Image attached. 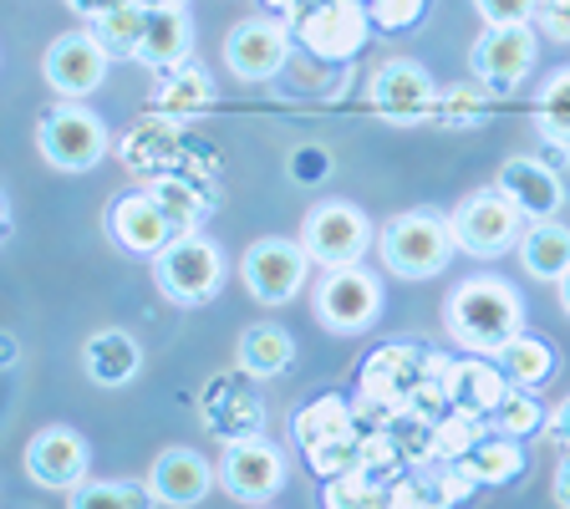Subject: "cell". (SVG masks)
Returning <instances> with one entry per match:
<instances>
[{
	"instance_id": "obj_11",
	"label": "cell",
	"mask_w": 570,
	"mask_h": 509,
	"mask_svg": "<svg viewBox=\"0 0 570 509\" xmlns=\"http://www.w3.org/2000/svg\"><path fill=\"white\" fill-rule=\"evenodd\" d=\"M306 271H311V255L301 239H261L239 261V281H245V291L261 306H285L306 285Z\"/></svg>"
},
{
	"instance_id": "obj_40",
	"label": "cell",
	"mask_w": 570,
	"mask_h": 509,
	"mask_svg": "<svg viewBox=\"0 0 570 509\" xmlns=\"http://www.w3.org/2000/svg\"><path fill=\"white\" fill-rule=\"evenodd\" d=\"M474 11L484 16V26H510V21H534L540 0H474Z\"/></svg>"
},
{
	"instance_id": "obj_31",
	"label": "cell",
	"mask_w": 570,
	"mask_h": 509,
	"mask_svg": "<svg viewBox=\"0 0 570 509\" xmlns=\"http://www.w3.org/2000/svg\"><path fill=\"white\" fill-rule=\"evenodd\" d=\"M148 189L158 194V204L168 209V219L178 225V235L199 225V214L214 204V194H204L199 178H189L184 168H178V174H168V178H158V184H148Z\"/></svg>"
},
{
	"instance_id": "obj_21",
	"label": "cell",
	"mask_w": 570,
	"mask_h": 509,
	"mask_svg": "<svg viewBox=\"0 0 570 509\" xmlns=\"http://www.w3.org/2000/svg\"><path fill=\"white\" fill-rule=\"evenodd\" d=\"M189 47H194V26H189V16H184V6H158V11L142 16V36H138L132 61L164 71V67L189 61Z\"/></svg>"
},
{
	"instance_id": "obj_16",
	"label": "cell",
	"mask_w": 570,
	"mask_h": 509,
	"mask_svg": "<svg viewBox=\"0 0 570 509\" xmlns=\"http://www.w3.org/2000/svg\"><path fill=\"white\" fill-rule=\"evenodd\" d=\"M118 158L132 178H142V184H158V178L178 174V168H184V133H178V118H168V112L138 118L128 133H122Z\"/></svg>"
},
{
	"instance_id": "obj_34",
	"label": "cell",
	"mask_w": 570,
	"mask_h": 509,
	"mask_svg": "<svg viewBox=\"0 0 570 509\" xmlns=\"http://www.w3.org/2000/svg\"><path fill=\"white\" fill-rule=\"evenodd\" d=\"M142 16L148 11H142L138 0H122V6H112L107 16H97L92 31L112 57H132V51H138V36H142Z\"/></svg>"
},
{
	"instance_id": "obj_9",
	"label": "cell",
	"mask_w": 570,
	"mask_h": 509,
	"mask_svg": "<svg viewBox=\"0 0 570 509\" xmlns=\"http://www.w3.org/2000/svg\"><path fill=\"white\" fill-rule=\"evenodd\" d=\"M433 77H428L423 61L413 57H387L377 71H372L367 102L382 123H397V128H413V123H428L433 112Z\"/></svg>"
},
{
	"instance_id": "obj_5",
	"label": "cell",
	"mask_w": 570,
	"mask_h": 509,
	"mask_svg": "<svg viewBox=\"0 0 570 509\" xmlns=\"http://www.w3.org/2000/svg\"><path fill=\"white\" fill-rule=\"evenodd\" d=\"M372 11H362L356 0H316V6H306V11L291 21V31H296V41L311 51V57L321 61H352L356 51L367 47L372 36Z\"/></svg>"
},
{
	"instance_id": "obj_46",
	"label": "cell",
	"mask_w": 570,
	"mask_h": 509,
	"mask_svg": "<svg viewBox=\"0 0 570 509\" xmlns=\"http://www.w3.org/2000/svg\"><path fill=\"white\" fill-rule=\"evenodd\" d=\"M306 6H316V0H271V11H275V16H291V21H296Z\"/></svg>"
},
{
	"instance_id": "obj_48",
	"label": "cell",
	"mask_w": 570,
	"mask_h": 509,
	"mask_svg": "<svg viewBox=\"0 0 570 509\" xmlns=\"http://www.w3.org/2000/svg\"><path fill=\"white\" fill-rule=\"evenodd\" d=\"M142 11H158V6H184V0H138Z\"/></svg>"
},
{
	"instance_id": "obj_28",
	"label": "cell",
	"mask_w": 570,
	"mask_h": 509,
	"mask_svg": "<svg viewBox=\"0 0 570 509\" xmlns=\"http://www.w3.org/2000/svg\"><path fill=\"white\" fill-rule=\"evenodd\" d=\"M494 362L514 388H540V382H550V372H556V346H550L546 336L514 332L510 342L494 352Z\"/></svg>"
},
{
	"instance_id": "obj_14",
	"label": "cell",
	"mask_w": 570,
	"mask_h": 509,
	"mask_svg": "<svg viewBox=\"0 0 570 509\" xmlns=\"http://www.w3.org/2000/svg\"><path fill=\"white\" fill-rule=\"evenodd\" d=\"M107 57H112V51L97 41V31H67L47 47L41 77H47V87L57 97L77 102V97H92L97 87L107 82Z\"/></svg>"
},
{
	"instance_id": "obj_43",
	"label": "cell",
	"mask_w": 570,
	"mask_h": 509,
	"mask_svg": "<svg viewBox=\"0 0 570 509\" xmlns=\"http://www.w3.org/2000/svg\"><path fill=\"white\" fill-rule=\"evenodd\" d=\"M67 6L82 16V21H97V16H107L112 6H122V0H67Z\"/></svg>"
},
{
	"instance_id": "obj_36",
	"label": "cell",
	"mask_w": 570,
	"mask_h": 509,
	"mask_svg": "<svg viewBox=\"0 0 570 509\" xmlns=\"http://www.w3.org/2000/svg\"><path fill=\"white\" fill-rule=\"evenodd\" d=\"M321 499L332 509H372V505H387V484H377L367 469H346V474L326 479Z\"/></svg>"
},
{
	"instance_id": "obj_13",
	"label": "cell",
	"mask_w": 570,
	"mask_h": 509,
	"mask_svg": "<svg viewBox=\"0 0 570 509\" xmlns=\"http://www.w3.org/2000/svg\"><path fill=\"white\" fill-rule=\"evenodd\" d=\"M534 51H540V47H534L530 21L489 26V31L474 41V51H469V67H474V77L494 97H510L514 87L524 82V71L534 67Z\"/></svg>"
},
{
	"instance_id": "obj_3",
	"label": "cell",
	"mask_w": 570,
	"mask_h": 509,
	"mask_svg": "<svg viewBox=\"0 0 570 509\" xmlns=\"http://www.w3.org/2000/svg\"><path fill=\"white\" fill-rule=\"evenodd\" d=\"M154 281L168 301H178V306H199V301L219 296L225 261H219V249H214L204 235L184 229V235H174L154 255Z\"/></svg>"
},
{
	"instance_id": "obj_47",
	"label": "cell",
	"mask_w": 570,
	"mask_h": 509,
	"mask_svg": "<svg viewBox=\"0 0 570 509\" xmlns=\"http://www.w3.org/2000/svg\"><path fill=\"white\" fill-rule=\"evenodd\" d=\"M556 285H560V306H566V311H570V271H566V275H560V281H556Z\"/></svg>"
},
{
	"instance_id": "obj_27",
	"label": "cell",
	"mask_w": 570,
	"mask_h": 509,
	"mask_svg": "<svg viewBox=\"0 0 570 509\" xmlns=\"http://www.w3.org/2000/svg\"><path fill=\"white\" fill-rule=\"evenodd\" d=\"M449 388H453V408L489 418L499 398L510 392V378L499 372V362H453Z\"/></svg>"
},
{
	"instance_id": "obj_22",
	"label": "cell",
	"mask_w": 570,
	"mask_h": 509,
	"mask_svg": "<svg viewBox=\"0 0 570 509\" xmlns=\"http://www.w3.org/2000/svg\"><path fill=\"white\" fill-rule=\"evenodd\" d=\"M214 102V82L199 61H178V67H164L154 82V112H168V118H199L204 107Z\"/></svg>"
},
{
	"instance_id": "obj_7",
	"label": "cell",
	"mask_w": 570,
	"mask_h": 509,
	"mask_svg": "<svg viewBox=\"0 0 570 509\" xmlns=\"http://www.w3.org/2000/svg\"><path fill=\"white\" fill-rule=\"evenodd\" d=\"M520 219L524 214L499 189L469 194V199L453 209V245H459L463 255H474V261H499L504 249L520 245V235H524Z\"/></svg>"
},
{
	"instance_id": "obj_45",
	"label": "cell",
	"mask_w": 570,
	"mask_h": 509,
	"mask_svg": "<svg viewBox=\"0 0 570 509\" xmlns=\"http://www.w3.org/2000/svg\"><path fill=\"white\" fill-rule=\"evenodd\" d=\"M316 154H321V148H301V164H296V174H301V178H316L321 168H326Z\"/></svg>"
},
{
	"instance_id": "obj_6",
	"label": "cell",
	"mask_w": 570,
	"mask_h": 509,
	"mask_svg": "<svg viewBox=\"0 0 570 509\" xmlns=\"http://www.w3.org/2000/svg\"><path fill=\"white\" fill-rule=\"evenodd\" d=\"M301 245H306L311 265L321 271H336V265H362V255L372 249V225L367 214L356 209V204H316L306 214V225H301Z\"/></svg>"
},
{
	"instance_id": "obj_17",
	"label": "cell",
	"mask_w": 570,
	"mask_h": 509,
	"mask_svg": "<svg viewBox=\"0 0 570 509\" xmlns=\"http://www.w3.org/2000/svg\"><path fill=\"white\" fill-rule=\"evenodd\" d=\"M26 479L36 489H57V495H71V489L87 479V439L77 428H41L21 453Z\"/></svg>"
},
{
	"instance_id": "obj_37",
	"label": "cell",
	"mask_w": 570,
	"mask_h": 509,
	"mask_svg": "<svg viewBox=\"0 0 570 509\" xmlns=\"http://www.w3.org/2000/svg\"><path fill=\"white\" fill-rule=\"evenodd\" d=\"M148 489H138V484H128V479H118V484H77L67 495V505L71 509H97V505H112V509H138V505H148Z\"/></svg>"
},
{
	"instance_id": "obj_25",
	"label": "cell",
	"mask_w": 570,
	"mask_h": 509,
	"mask_svg": "<svg viewBox=\"0 0 570 509\" xmlns=\"http://www.w3.org/2000/svg\"><path fill=\"white\" fill-rule=\"evenodd\" d=\"M346 433H356V418H352V408H346V398H336V392L311 398V403L296 408V418H291V439H296L301 453L316 449V443L346 439Z\"/></svg>"
},
{
	"instance_id": "obj_24",
	"label": "cell",
	"mask_w": 570,
	"mask_h": 509,
	"mask_svg": "<svg viewBox=\"0 0 570 509\" xmlns=\"http://www.w3.org/2000/svg\"><path fill=\"white\" fill-rule=\"evenodd\" d=\"M463 469H469V479H474V484H514V479L524 474V443L514 439V433H494V428H489L484 439L474 443V449L463 453Z\"/></svg>"
},
{
	"instance_id": "obj_42",
	"label": "cell",
	"mask_w": 570,
	"mask_h": 509,
	"mask_svg": "<svg viewBox=\"0 0 570 509\" xmlns=\"http://www.w3.org/2000/svg\"><path fill=\"white\" fill-rule=\"evenodd\" d=\"M546 428H550V439H556L560 449H570V398H560V408L546 418Z\"/></svg>"
},
{
	"instance_id": "obj_38",
	"label": "cell",
	"mask_w": 570,
	"mask_h": 509,
	"mask_svg": "<svg viewBox=\"0 0 570 509\" xmlns=\"http://www.w3.org/2000/svg\"><path fill=\"white\" fill-rule=\"evenodd\" d=\"M306 463L316 469L321 479L346 474V469H356V463H362V433H346V439L316 443V449H306Z\"/></svg>"
},
{
	"instance_id": "obj_20",
	"label": "cell",
	"mask_w": 570,
	"mask_h": 509,
	"mask_svg": "<svg viewBox=\"0 0 570 509\" xmlns=\"http://www.w3.org/2000/svg\"><path fill=\"white\" fill-rule=\"evenodd\" d=\"M214 479L219 474H214L194 449H168V453H158L154 469H148V495H154V505L184 509V505H199Z\"/></svg>"
},
{
	"instance_id": "obj_29",
	"label": "cell",
	"mask_w": 570,
	"mask_h": 509,
	"mask_svg": "<svg viewBox=\"0 0 570 509\" xmlns=\"http://www.w3.org/2000/svg\"><path fill=\"white\" fill-rule=\"evenodd\" d=\"M235 356H239V368H245L249 378H281V372L291 368V356H296V342H291L281 326L261 321V326H249V332L239 336Z\"/></svg>"
},
{
	"instance_id": "obj_19",
	"label": "cell",
	"mask_w": 570,
	"mask_h": 509,
	"mask_svg": "<svg viewBox=\"0 0 570 509\" xmlns=\"http://www.w3.org/2000/svg\"><path fill=\"white\" fill-rule=\"evenodd\" d=\"M494 189L524 214V219H556L566 204V184H560L556 164L546 158H504Z\"/></svg>"
},
{
	"instance_id": "obj_2",
	"label": "cell",
	"mask_w": 570,
	"mask_h": 509,
	"mask_svg": "<svg viewBox=\"0 0 570 509\" xmlns=\"http://www.w3.org/2000/svg\"><path fill=\"white\" fill-rule=\"evenodd\" d=\"M453 219H439V214L428 209H413V214H397L387 219L377 235V255L392 275H403V281H428V275H439L443 265L453 261Z\"/></svg>"
},
{
	"instance_id": "obj_35",
	"label": "cell",
	"mask_w": 570,
	"mask_h": 509,
	"mask_svg": "<svg viewBox=\"0 0 570 509\" xmlns=\"http://www.w3.org/2000/svg\"><path fill=\"white\" fill-rule=\"evenodd\" d=\"M534 123L556 148H570V67L556 71L540 92V107H534Z\"/></svg>"
},
{
	"instance_id": "obj_10",
	"label": "cell",
	"mask_w": 570,
	"mask_h": 509,
	"mask_svg": "<svg viewBox=\"0 0 570 509\" xmlns=\"http://www.w3.org/2000/svg\"><path fill=\"white\" fill-rule=\"evenodd\" d=\"M255 382L261 378H249L239 368V372L209 378V388L199 392V418L219 443H239L265 428V403H261V392H255Z\"/></svg>"
},
{
	"instance_id": "obj_39",
	"label": "cell",
	"mask_w": 570,
	"mask_h": 509,
	"mask_svg": "<svg viewBox=\"0 0 570 509\" xmlns=\"http://www.w3.org/2000/svg\"><path fill=\"white\" fill-rule=\"evenodd\" d=\"M428 11V0H372V21L382 26V31H407V26H417Z\"/></svg>"
},
{
	"instance_id": "obj_1",
	"label": "cell",
	"mask_w": 570,
	"mask_h": 509,
	"mask_svg": "<svg viewBox=\"0 0 570 509\" xmlns=\"http://www.w3.org/2000/svg\"><path fill=\"white\" fill-rule=\"evenodd\" d=\"M443 321H449V332L459 346L494 356L514 332H524V306H520V296H514V285L479 275V281H463L449 296Z\"/></svg>"
},
{
	"instance_id": "obj_26",
	"label": "cell",
	"mask_w": 570,
	"mask_h": 509,
	"mask_svg": "<svg viewBox=\"0 0 570 509\" xmlns=\"http://www.w3.org/2000/svg\"><path fill=\"white\" fill-rule=\"evenodd\" d=\"M520 261L534 281H560L570 271V229L556 219H530L520 235Z\"/></svg>"
},
{
	"instance_id": "obj_41",
	"label": "cell",
	"mask_w": 570,
	"mask_h": 509,
	"mask_svg": "<svg viewBox=\"0 0 570 509\" xmlns=\"http://www.w3.org/2000/svg\"><path fill=\"white\" fill-rule=\"evenodd\" d=\"M534 26H540L550 41H570V0H540Z\"/></svg>"
},
{
	"instance_id": "obj_33",
	"label": "cell",
	"mask_w": 570,
	"mask_h": 509,
	"mask_svg": "<svg viewBox=\"0 0 570 509\" xmlns=\"http://www.w3.org/2000/svg\"><path fill=\"white\" fill-rule=\"evenodd\" d=\"M489 433V418L463 413V408H449V413L433 423V459H463L479 439Z\"/></svg>"
},
{
	"instance_id": "obj_23",
	"label": "cell",
	"mask_w": 570,
	"mask_h": 509,
	"mask_svg": "<svg viewBox=\"0 0 570 509\" xmlns=\"http://www.w3.org/2000/svg\"><path fill=\"white\" fill-rule=\"evenodd\" d=\"M82 362H87V378H92V382H102V388H122V382L138 378L142 352H138V342H132L128 332L107 326V332L87 336Z\"/></svg>"
},
{
	"instance_id": "obj_15",
	"label": "cell",
	"mask_w": 570,
	"mask_h": 509,
	"mask_svg": "<svg viewBox=\"0 0 570 509\" xmlns=\"http://www.w3.org/2000/svg\"><path fill=\"white\" fill-rule=\"evenodd\" d=\"M219 484L229 489V499L239 505H265L271 495H281L285 484V453L271 439L249 433L239 443H225V463H219Z\"/></svg>"
},
{
	"instance_id": "obj_32",
	"label": "cell",
	"mask_w": 570,
	"mask_h": 509,
	"mask_svg": "<svg viewBox=\"0 0 570 509\" xmlns=\"http://www.w3.org/2000/svg\"><path fill=\"white\" fill-rule=\"evenodd\" d=\"M534 388H514L510 382V392L494 403V413H489V428L494 433H514V439H530V433H540L546 428V408L530 398Z\"/></svg>"
},
{
	"instance_id": "obj_8",
	"label": "cell",
	"mask_w": 570,
	"mask_h": 509,
	"mask_svg": "<svg viewBox=\"0 0 570 509\" xmlns=\"http://www.w3.org/2000/svg\"><path fill=\"white\" fill-rule=\"evenodd\" d=\"M382 311V285L372 271H362V265H336V271L321 275L316 285V321L326 326V332H367L372 321H377Z\"/></svg>"
},
{
	"instance_id": "obj_30",
	"label": "cell",
	"mask_w": 570,
	"mask_h": 509,
	"mask_svg": "<svg viewBox=\"0 0 570 509\" xmlns=\"http://www.w3.org/2000/svg\"><path fill=\"white\" fill-rule=\"evenodd\" d=\"M489 107H494V92H489L484 82H459L449 87V92L433 97V112H428V123L443 133H459V128H479V123L489 118Z\"/></svg>"
},
{
	"instance_id": "obj_44",
	"label": "cell",
	"mask_w": 570,
	"mask_h": 509,
	"mask_svg": "<svg viewBox=\"0 0 570 509\" xmlns=\"http://www.w3.org/2000/svg\"><path fill=\"white\" fill-rule=\"evenodd\" d=\"M550 495H556V505L570 509V449H566V459H560V469H556V484H550Z\"/></svg>"
},
{
	"instance_id": "obj_18",
	"label": "cell",
	"mask_w": 570,
	"mask_h": 509,
	"mask_svg": "<svg viewBox=\"0 0 570 509\" xmlns=\"http://www.w3.org/2000/svg\"><path fill=\"white\" fill-rule=\"evenodd\" d=\"M107 235H112L118 249H128V255H158L178 235V225L168 219L158 194L148 189V194H118V199L107 204Z\"/></svg>"
},
{
	"instance_id": "obj_4",
	"label": "cell",
	"mask_w": 570,
	"mask_h": 509,
	"mask_svg": "<svg viewBox=\"0 0 570 509\" xmlns=\"http://www.w3.org/2000/svg\"><path fill=\"white\" fill-rule=\"evenodd\" d=\"M36 154L47 158L51 168H61V174H87L107 154V128L97 112H87V107H77L67 97V102L51 107L47 118L36 123Z\"/></svg>"
},
{
	"instance_id": "obj_12",
	"label": "cell",
	"mask_w": 570,
	"mask_h": 509,
	"mask_svg": "<svg viewBox=\"0 0 570 509\" xmlns=\"http://www.w3.org/2000/svg\"><path fill=\"white\" fill-rule=\"evenodd\" d=\"M291 61V26L285 16H249V21L229 26L225 36V67L239 82H271L275 71Z\"/></svg>"
}]
</instances>
